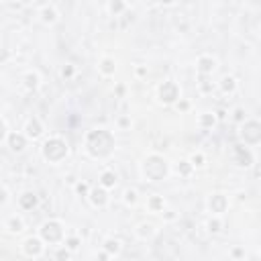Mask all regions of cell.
I'll return each mask as SVG.
<instances>
[{"label":"cell","mask_w":261,"mask_h":261,"mask_svg":"<svg viewBox=\"0 0 261 261\" xmlns=\"http://www.w3.org/2000/svg\"><path fill=\"white\" fill-rule=\"evenodd\" d=\"M106 245H108V249H110V251H112V249H114V251H118V243H116V241H114V243H112V241H108Z\"/></svg>","instance_id":"cell-4"},{"label":"cell","mask_w":261,"mask_h":261,"mask_svg":"<svg viewBox=\"0 0 261 261\" xmlns=\"http://www.w3.org/2000/svg\"><path fill=\"white\" fill-rule=\"evenodd\" d=\"M20 202L25 204V206H33V204H35V196H33V194H25V198H22Z\"/></svg>","instance_id":"cell-1"},{"label":"cell","mask_w":261,"mask_h":261,"mask_svg":"<svg viewBox=\"0 0 261 261\" xmlns=\"http://www.w3.org/2000/svg\"><path fill=\"white\" fill-rule=\"evenodd\" d=\"M127 200L133 202V200H135V192H127Z\"/></svg>","instance_id":"cell-8"},{"label":"cell","mask_w":261,"mask_h":261,"mask_svg":"<svg viewBox=\"0 0 261 261\" xmlns=\"http://www.w3.org/2000/svg\"><path fill=\"white\" fill-rule=\"evenodd\" d=\"M114 180H116V178H114L112 174H104V178H102L104 186H112V184H114Z\"/></svg>","instance_id":"cell-2"},{"label":"cell","mask_w":261,"mask_h":261,"mask_svg":"<svg viewBox=\"0 0 261 261\" xmlns=\"http://www.w3.org/2000/svg\"><path fill=\"white\" fill-rule=\"evenodd\" d=\"M224 88H233V80H230V78L224 80Z\"/></svg>","instance_id":"cell-7"},{"label":"cell","mask_w":261,"mask_h":261,"mask_svg":"<svg viewBox=\"0 0 261 261\" xmlns=\"http://www.w3.org/2000/svg\"><path fill=\"white\" fill-rule=\"evenodd\" d=\"M12 143H14V145H18V149H22V139H16V137H12Z\"/></svg>","instance_id":"cell-5"},{"label":"cell","mask_w":261,"mask_h":261,"mask_svg":"<svg viewBox=\"0 0 261 261\" xmlns=\"http://www.w3.org/2000/svg\"><path fill=\"white\" fill-rule=\"evenodd\" d=\"M202 63H204V65H202V69H212V67H214V61H208V59H204Z\"/></svg>","instance_id":"cell-3"},{"label":"cell","mask_w":261,"mask_h":261,"mask_svg":"<svg viewBox=\"0 0 261 261\" xmlns=\"http://www.w3.org/2000/svg\"><path fill=\"white\" fill-rule=\"evenodd\" d=\"M27 80H29V86H35L37 84V76H29Z\"/></svg>","instance_id":"cell-6"}]
</instances>
